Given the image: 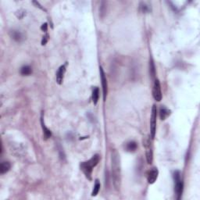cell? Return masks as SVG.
I'll use <instances>...</instances> for the list:
<instances>
[{
  "label": "cell",
  "mask_w": 200,
  "mask_h": 200,
  "mask_svg": "<svg viewBox=\"0 0 200 200\" xmlns=\"http://www.w3.org/2000/svg\"><path fill=\"white\" fill-rule=\"evenodd\" d=\"M111 167H112V177L114 188L119 191L121 185V170L120 163V156L116 151H113L111 156Z\"/></svg>",
  "instance_id": "obj_1"
},
{
  "label": "cell",
  "mask_w": 200,
  "mask_h": 200,
  "mask_svg": "<svg viewBox=\"0 0 200 200\" xmlns=\"http://www.w3.org/2000/svg\"><path fill=\"white\" fill-rule=\"evenodd\" d=\"M100 160V156L98 154L93 156L88 161L83 162L81 164V169L84 174L85 177L88 180L92 179V174L93 168L95 167L97 164H99Z\"/></svg>",
  "instance_id": "obj_2"
},
{
  "label": "cell",
  "mask_w": 200,
  "mask_h": 200,
  "mask_svg": "<svg viewBox=\"0 0 200 200\" xmlns=\"http://www.w3.org/2000/svg\"><path fill=\"white\" fill-rule=\"evenodd\" d=\"M174 183H175V192L177 194V199H180L181 197L183 192V188H184V184L181 180V173L179 171H175L174 173Z\"/></svg>",
  "instance_id": "obj_3"
},
{
  "label": "cell",
  "mask_w": 200,
  "mask_h": 200,
  "mask_svg": "<svg viewBox=\"0 0 200 200\" xmlns=\"http://www.w3.org/2000/svg\"><path fill=\"white\" fill-rule=\"evenodd\" d=\"M156 116H157L156 106V105H153V108H152V115H151V121H150L151 137H152V138H155L156 128Z\"/></svg>",
  "instance_id": "obj_4"
},
{
  "label": "cell",
  "mask_w": 200,
  "mask_h": 200,
  "mask_svg": "<svg viewBox=\"0 0 200 200\" xmlns=\"http://www.w3.org/2000/svg\"><path fill=\"white\" fill-rule=\"evenodd\" d=\"M153 96L156 101L160 102L162 99V92L160 82L158 79H156L153 87Z\"/></svg>",
  "instance_id": "obj_5"
},
{
  "label": "cell",
  "mask_w": 200,
  "mask_h": 200,
  "mask_svg": "<svg viewBox=\"0 0 200 200\" xmlns=\"http://www.w3.org/2000/svg\"><path fill=\"white\" fill-rule=\"evenodd\" d=\"M99 71H100V76H101V81H102V86H103V99L104 101L105 100L106 95L108 92V84H107V79L105 75L103 69V67H99Z\"/></svg>",
  "instance_id": "obj_6"
},
{
  "label": "cell",
  "mask_w": 200,
  "mask_h": 200,
  "mask_svg": "<svg viewBox=\"0 0 200 200\" xmlns=\"http://www.w3.org/2000/svg\"><path fill=\"white\" fill-rule=\"evenodd\" d=\"M158 174L159 171L157 170V168H153L152 170H149L147 175V180L149 184H153L156 181L157 177H158Z\"/></svg>",
  "instance_id": "obj_7"
},
{
  "label": "cell",
  "mask_w": 200,
  "mask_h": 200,
  "mask_svg": "<svg viewBox=\"0 0 200 200\" xmlns=\"http://www.w3.org/2000/svg\"><path fill=\"white\" fill-rule=\"evenodd\" d=\"M65 73H66V64L60 66L56 73V82L59 84H61L63 81Z\"/></svg>",
  "instance_id": "obj_8"
},
{
  "label": "cell",
  "mask_w": 200,
  "mask_h": 200,
  "mask_svg": "<svg viewBox=\"0 0 200 200\" xmlns=\"http://www.w3.org/2000/svg\"><path fill=\"white\" fill-rule=\"evenodd\" d=\"M170 113H170V110H168L167 108H166L165 106H163V107L160 108V110H159V117L162 121H164L170 116Z\"/></svg>",
  "instance_id": "obj_9"
},
{
  "label": "cell",
  "mask_w": 200,
  "mask_h": 200,
  "mask_svg": "<svg viewBox=\"0 0 200 200\" xmlns=\"http://www.w3.org/2000/svg\"><path fill=\"white\" fill-rule=\"evenodd\" d=\"M149 142H148V144L145 145V146L146 147V153H145V155H146V159H147V163L148 164H151L153 163V150H152V148H150L149 147H148L149 145Z\"/></svg>",
  "instance_id": "obj_10"
},
{
  "label": "cell",
  "mask_w": 200,
  "mask_h": 200,
  "mask_svg": "<svg viewBox=\"0 0 200 200\" xmlns=\"http://www.w3.org/2000/svg\"><path fill=\"white\" fill-rule=\"evenodd\" d=\"M11 167V165L9 164V162L8 161H4L1 163V165H0V173L1 174H4L6 173H7Z\"/></svg>",
  "instance_id": "obj_11"
},
{
  "label": "cell",
  "mask_w": 200,
  "mask_h": 200,
  "mask_svg": "<svg viewBox=\"0 0 200 200\" xmlns=\"http://www.w3.org/2000/svg\"><path fill=\"white\" fill-rule=\"evenodd\" d=\"M10 36L11 38L15 40L16 41H20L23 39V35L20 31H18L13 30L10 31Z\"/></svg>",
  "instance_id": "obj_12"
},
{
  "label": "cell",
  "mask_w": 200,
  "mask_h": 200,
  "mask_svg": "<svg viewBox=\"0 0 200 200\" xmlns=\"http://www.w3.org/2000/svg\"><path fill=\"white\" fill-rule=\"evenodd\" d=\"M99 89L98 87H95L93 88L92 91V102L93 103L96 105L98 101H99Z\"/></svg>",
  "instance_id": "obj_13"
},
{
  "label": "cell",
  "mask_w": 200,
  "mask_h": 200,
  "mask_svg": "<svg viewBox=\"0 0 200 200\" xmlns=\"http://www.w3.org/2000/svg\"><path fill=\"white\" fill-rule=\"evenodd\" d=\"M137 143L135 142H133V141H131V142H127V145H126V150L127 152H135V151L137 149Z\"/></svg>",
  "instance_id": "obj_14"
},
{
  "label": "cell",
  "mask_w": 200,
  "mask_h": 200,
  "mask_svg": "<svg viewBox=\"0 0 200 200\" xmlns=\"http://www.w3.org/2000/svg\"><path fill=\"white\" fill-rule=\"evenodd\" d=\"M32 73V70L29 66H24L21 67L20 69V73L24 76L30 75L31 73Z\"/></svg>",
  "instance_id": "obj_15"
},
{
  "label": "cell",
  "mask_w": 200,
  "mask_h": 200,
  "mask_svg": "<svg viewBox=\"0 0 200 200\" xmlns=\"http://www.w3.org/2000/svg\"><path fill=\"white\" fill-rule=\"evenodd\" d=\"M106 13V2H102L99 7V15L102 18H103Z\"/></svg>",
  "instance_id": "obj_16"
},
{
  "label": "cell",
  "mask_w": 200,
  "mask_h": 200,
  "mask_svg": "<svg viewBox=\"0 0 200 200\" xmlns=\"http://www.w3.org/2000/svg\"><path fill=\"white\" fill-rule=\"evenodd\" d=\"M41 126H42L43 133H44V135H45V138H46V139H47V138H49L50 137H51V135H52V132H51V131H50L49 129H48L47 127H45V124H44L43 122H42V121H41Z\"/></svg>",
  "instance_id": "obj_17"
},
{
  "label": "cell",
  "mask_w": 200,
  "mask_h": 200,
  "mask_svg": "<svg viewBox=\"0 0 200 200\" xmlns=\"http://www.w3.org/2000/svg\"><path fill=\"white\" fill-rule=\"evenodd\" d=\"M99 190H100V183L99 182L98 180H96V181H95V186H94V188H93V191L92 192V196H97V194L99 193Z\"/></svg>",
  "instance_id": "obj_18"
},
{
  "label": "cell",
  "mask_w": 200,
  "mask_h": 200,
  "mask_svg": "<svg viewBox=\"0 0 200 200\" xmlns=\"http://www.w3.org/2000/svg\"><path fill=\"white\" fill-rule=\"evenodd\" d=\"M139 9L140 11H142V13H148L149 11V7L145 3V2H141L139 5Z\"/></svg>",
  "instance_id": "obj_19"
},
{
  "label": "cell",
  "mask_w": 200,
  "mask_h": 200,
  "mask_svg": "<svg viewBox=\"0 0 200 200\" xmlns=\"http://www.w3.org/2000/svg\"><path fill=\"white\" fill-rule=\"evenodd\" d=\"M149 68H150V74L152 76V78H154L156 74V70H155V66H154V63H153V60L150 61V63H149Z\"/></svg>",
  "instance_id": "obj_20"
},
{
  "label": "cell",
  "mask_w": 200,
  "mask_h": 200,
  "mask_svg": "<svg viewBox=\"0 0 200 200\" xmlns=\"http://www.w3.org/2000/svg\"><path fill=\"white\" fill-rule=\"evenodd\" d=\"M48 40H49V35L47 34L45 36L43 37V39H42V40H41V45H45V44L47 43Z\"/></svg>",
  "instance_id": "obj_21"
},
{
  "label": "cell",
  "mask_w": 200,
  "mask_h": 200,
  "mask_svg": "<svg viewBox=\"0 0 200 200\" xmlns=\"http://www.w3.org/2000/svg\"><path fill=\"white\" fill-rule=\"evenodd\" d=\"M41 29L42 31H43L46 32V31H47V30H48V25H47V24H46V23H45V24H42V26L41 27Z\"/></svg>",
  "instance_id": "obj_22"
}]
</instances>
